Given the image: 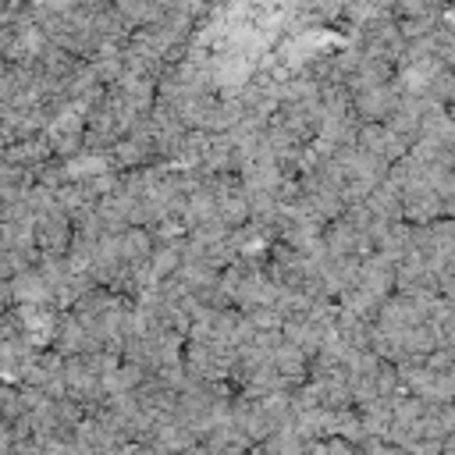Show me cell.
Returning <instances> with one entry per match:
<instances>
[{"instance_id": "6da1fadb", "label": "cell", "mask_w": 455, "mask_h": 455, "mask_svg": "<svg viewBox=\"0 0 455 455\" xmlns=\"http://www.w3.org/2000/svg\"><path fill=\"white\" fill-rule=\"evenodd\" d=\"M11 295H14V306H39V302H53V284L43 274V267L32 263L11 277Z\"/></svg>"}]
</instances>
